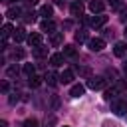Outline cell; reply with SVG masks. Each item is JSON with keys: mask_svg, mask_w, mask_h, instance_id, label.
I'll return each mask as SVG.
<instances>
[{"mask_svg": "<svg viewBox=\"0 0 127 127\" xmlns=\"http://www.w3.org/2000/svg\"><path fill=\"white\" fill-rule=\"evenodd\" d=\"M111 111L115 115H127V101L125 99H115L111 101Z\"/></svg>", "mask_w": 127, "mask_h": 127, "instance_id": "1", "label": "cell"}, {"mask_svg": "<svg viewBox=\"0 0 127 127\" xmlns=\"http://www.w3.org/2000/svg\"><path fill=\"white\" fill-rule=\"evenodd\" d=\"M87 87H89V89H103V87H105V77H103V75H93V77H89Z\"/></svg>", "mask_w": 127, "mask_h": 127, "instance_id": "2", "label": "cell"}, {"mask_svg": "<svg viewBox=\"0 0 127 127\" xmlns=\"http://www.w3.org/2000/svg\"><path fill=\"white\" fill-rule=\"evenodd\" d=\"M105 48V40L103 38H93V40H89V50L91 52H101Z\"/></svg>", "mask_w": 127, "mask_h": 127, "instance_id": "3", "label": "cell"}, {"mask_svg": "<svg viewBox=\"0 0 127 127\" xmlns=\"http://www.w3.org/2000/svg\"><path fill=\"white\" fill-rule=\"evenodd\" d=\"M28 44H30L32 48H38V46H42V34H40V32H34V34H30V36H28Z\"/></svg>", "mask_w": 127, "mask_h": 127, "instance_id": "4", "label": "cell"}, {"mask_svg": "<svg viewBox=\"0 0 127 127\" xmlns=\"http://www.w3.org/2000/svg\"><path fill=\"white\" fill-rule=\"evenodd\" d=\"M113 54H115L117 58H123V56L127 54V44H125V42H117V44L113 46Z\"/></svg>", "mask_w": 127, "mask_h": 127, "instance_id": "5", "label": "cell"}, {"mask_svg": "<svg viewBox=\"0 0 127 127\" xmlns=\"http://www.w3.org/2000/svg\"><path fill=\"white\" fill-rule=\"evenodd\" d=\"M40 30H42V32H48V34H54V30H56L54 20H44V22L40 24Z\"/></svg>", "mask_w": 127, "mask_h": 127, "instance_id": "6", "label": "cell"}, {"mask_svg": "<svg viewBox=\"0 0 127 127\" xmlns=\"http://www.w3.org/2000/svg\"><path fill=\"white\" fill-rule=\"evenodd\" d=\"M103 8H105V4H103L101 0H91V2H89V10H91L93 14H95V12H97V14L103 12Z\"/></svg>", "mask_w": 127, "mask_h": 127, "instance_id": "7", "label": "cell"}, {"mask_svg": "<svg viewBox=\"0 0 127 127\" xmlns=\"http://www.w3.org/2000/svg\"><path fill=\"white\" fill-rule=\"evenodd\" d=\"M71 79H73V71L71 69H64L60 73V83H71Z\"/></svg>", "mask_w": 127, "mask_h": 127, "instance_id": "8", "label": "cell"}, {"mask_svg": "<svg viewBox=\"0 0 127 127\" xmlns=\"http://www.w3.org/2000/svg\"><path fill=\"white\" fill-rule=\"evenodd\" d=\"M44 79H46V83H48V85H56V83L60 81V75H58L56 71H48V73L44 75Z\"/></svg>", "mask_w": 127, "mask_h": 127, "instance_id": "9", "label": "cell"}, {"mask_svg": "<svg viewBox=\"0 0 127 127\" xmlns=\"http://www.w3.org/2000/svg\"><path fill=\"white\" fill-rule=\"evenodd\" d=\"M69 12H71V16H81L83 14V4L81 2H73L69 6Z\"/></svg>", "mask_w": 127, "mask_h": 127, "instance_id": "10", "label": "cell"}, {"mask_svg": "<svg viewBox=\"0 0 127 127\" xmlns=\"http://www.w3.org/2000/svg\"><path fill=\"white\" fill-rule=\"evenodd\" d=\"M105 24H107V16H95V18H91V26L93 28H101Z\"/></svg>", "mask_w": 127, "mask_h": 127, "instance_id": "11", "label": "cell"}, {"mask_svg": "<svg viewBox=\"0 0 127 127\" xmlns=\"http://www.w3.org/2000/svg\"><path fill=\"white\" fill-rule=\"evenodd\" d=\"M14 40H16V42H24V40H28L26 30H24V28H16V30H14Z\"/></svg>", "mask_w": 127, "mask_h": 127, "instance_id": "12", "label": "cell"}, {"mask_svg": "<svg viewBox=\"0 0 127 127\" xmlns=\"http://www.w3.org/2000/svg\"><path fill=\"white\" fill-rule=\"evenodd\" d=\"M50 64H52L54 67H60V65L64 64V54H54V56L50 58Z\"/></svg>", "mask_w": 127, "mask_h": 127, "instance_id": "13", "label": "cell"}, {"mask_svg": "<svg viewBox=\"0 0 127 127\" xmlns=\"http://www.w3.org/2000/svg\"><path fill=\"white\" fill-rule=\"evenodd\" d=\"M83 91H85V87H83L81 83H77V85H73V87L69 89V95H71V97H79V95H83Z\"/></svg>", "mask_w": 127, "mask_h": 127, "instance_id": "14", "label": "cell"}, {"mask_svg": "<svg viewBox=\"0 0 127 127\" xmlns=\"http://www.w3.org/2000/svg\"><path fill=\"white\" fill-rule=\"evenodd\" d=\"M52 12H54V8H52V6H48V4L40 8V14H42L46 20H50V18H52Z\"/></svg>", "mask_w": 127, "mask_h": 127, "instance_id": "15", "label": "cell"}, {"mask_svg": "<svg viewBox=\"0 0 127 127\" xmlns=\"http://www.w3.org/2000/svg\"><path fill=\"white\" fill-rule=\"evenodd\" d=\"M20 14H22V12H20V8H18V6H14V8H10V10L6 12V16H8L10 20H16V18H20Z\"/></svg>", "mask_w": 127, "mask_h": 127, "instance_id": "16", "label": "cell"}, {"mask_svg": "<svg viewBox=\"0 0 127 127\" xmlns=\"http://www.w3.org/2000/svg\"><path fill=\"white\" fill-rule=\"evenodd\" d=\"M34 56H36V58H46V56H48V48H46V46L34 48Z\"/></svg>", "mask_w": 127, "mask_h": 127, "instance_id": "17", "label": "cell"}, {"mask_svg": "<svg viewBox=\"0 0 127 127\" xmlns=\"http://www.w3.org/2000/svg\"><path fill=\"white\" fill-rule=\"evenodd\" d=\"M115 95H117V89H115V87L105 89V93H103V97H105V99H109V101H115V99H117Z\"/></svg>", "mask_w": 127, "mask_h": 127, "instance_id": "18", "label": "cell"}, {"mask_svg": "<svg viewBox=\"0 0 127 127\" xmlns=\"http://www.w3.org/2000/svg\"><path fill=\"white\" fill-rule=\"evenodd\" d=\"M12 32H14V28H12L10 24H4V26H2V40H6Z\"/></svg>", "mask_w": 127, "mask_h": 127, "instance_id": "19", "label": "cell"}, {"mask_svg": "<svg viewBox=\"0 0 127 127\" xmlns=\"http://www.w3.org/2000/svg\"><path fill=\"white\" fill-rule=\"evenodd\" d=\"M64 56H67V58H73L75 56V46H64Z\"/></svg>", "mask_w": 127, "mask_h": 127, "instance_id": "20", "label": "cell"}, {"mask_svg": "<svg viewBox=\"0 0 127 127\" xmlns=\"http://www.w3.org/2000/svg\"><path fill=\"white\" fill-rule=\"evenodd\" d=\"M24 73H26L28 77L36 75V67H34V64H26V65H24Z\"/></svg>", "mask_w": 127, "mask_h": 127, "instance_id": "21", "label": "cell"}, {"mask_svg": "<svg viewBox=\"0 0 127 127\" xmlns=\"http://www.w3.org/2000/svg\"><path fill=\"white\" fill-rule=\"evenodd\" d=\"M107 2H109V6H111L113 10H119V12L123 10V2H121V0H107Z\"/></svg>", "mask_w": 127, "mask_h": 127, "instance_id": "22", "label": "cell"}, {"mask_svg": "<svg viewBox=\"0 0 127 127\" xmlns=\"http://www.w3.org/2000/svg\"><path fill=\"white\" fill-rule=\"evenodd\" d=\"M85 40H87V32H85V30H79V32L75 34V42L81 44V42H85Z\"/></svg>", "mask_w": 127, "mask_h": 127, "instance_id": "23", "label": "cell"}, {"mask_svg": "<svg viewBox=\"0 0 127 127\" xmlns=\"http://www.w3.org/2000/svg\"><path fill=\"white\" fill-rule=\"evenodd\" d=\"M28 83H30V87H38V85L42 83V77H40V75H32Z\"/></svg>", "mask_w": 127, "mask_h": 127, "instance_id": "24", "label": "cell"}, {"mask_svg": "<svg viewBox=\"0 0 127 127\" xmlns=\"http://www.w3.org/2000/svg\"><path fill=\"white\" fill-rule=\"evenodd\" d=\"M22 20H24L26 24H30V22H34V20H36V14H34V12H28V14H24V18H22Z\"/></svg>", "mask_w": 127, "mask_h": 127, "instance_id": "25", "label": "cell"}, {"mask_svg": "<svg viewBox=\"0 0 127 127\" xmlns=\"http://www.w3.org/2000/svg\"><path fill=\"white\" fill-rule=\"evenodd\" d=\"M60 42H62V34H60V32H56V34L52 36V46H58Z\"/></svg>", "mask_w": 127, "mask_h": 127, "instance_id": "26", "label": "cell"}, {"mask_svg": "<svg viewBox=\"0 0 127 127\" xmlns=\"http://www.w3.org/2000/svg\"><path fill=\"white\" fill-rule=\"evenodd\" d=\"M6 73H8V77L16 75V73H18V65H12V67H8V71H6Z\"/></svg>", "mask_w": 127, "mask_h": 127, "instance_id": "27", "label": "cell"}, {"mask_svg": "<svg viewBox=\"0 0 127 127\" xmlns=\"http://www.w3.org/2000/svg\"><path fill=\"white\" fill-rule=\"evenodd\" d=\"M24 127H38V121L36 119H28V121H24Z\"/></svg>", "mask_w": 127, "mask_h": 127, "instance_id": "28", "label": "cell"}, {"mask_svg": "<svg viewBox=\"0 0 127 127\" xmlns=\"http://www.w3.org/2000/svg\"><path fill=\"white\" fill-rule=\"evenodd\" d=\"M14 58H18V60L24 58V50H16V52H14Z\"/></svg>", "mask_w": 127, "mask_h": 127, "instance_id": "29", "label": "cell"}, {"mask_svg": "<svg viewBox=\"0 0 127 127\" xmlns=\"http://www.w3.org/2000/svg\"><path fill=\"white\" fill-rule=\"evenodd\" d=\"M103 127H119L117 123H111V121H103Z\"/></svg>", "mask_w": 127, "mask_h": 127, "instance_id": "30", "label": "cell"}, {"mask_svg": "<svg viewBox=\"0 0 127 127\" xmlns=\"http://www.w3.org/2000/svg\"><path fill=\"white\" fill-rule=\"evenodd\" d=\"M8 87H10V85H8V81H2V85H0V89H2V91H8Z\"/></svg>", "mask_w": 127, "mask_h": 127, "instance_id": "31", "label": "cell"}, {"mask_svg": "<svg viewBox=\"0 0 127 127\" xmlns=\"http://www.w3.org/2000/svg\"><path fill=\"white\" fill-rule=\"evenodd\" d=\"M16 101H18V95H16V93H14V95H10V103H16Z\"/></svg>", "mask_w": 127, "mask_h": 127, "instance_id": "32", "label": "cell"}, {"mask_svg": "<svg viewBox=\"0 0 127 127\" xmlns=\"http://www.w3.org/2000/svg\"><path fill=\"white\" fill-rule=\"evenodd\" d=\"M26 4L28 6H34V4H38V0H26Z\"/></svg>", "mask_w": 127, "mask_h": 127, "instance_id": "33", "label": "cell"}, {"mask_svg": "<svg viewBox=\"0 0 127 127\" xmlns=\"http://www.w3.org/2000/svg\"><path fill=\"white\" fill-rule=\"evenodd\" d=\"M12 2H20V0H12Z\"/></svg>", "mask_w": 127, "mask_h": 127, "instance_id": "34", "label": "cell"}, {"mask_svg": "<svg viewBox=\"0 0 127 127\" xmlns=\"http://www.w3.org/2000/svg\"><path fill=\"white\" fill-rule=\"evenodd\" d=\"M125 73H127V65H125Z\"/></svg>", "mask_w": 127, "mask_h": 127, "instance_id": "35", "label": "cell"}, {"mask_svg": "<svg viewBox=\"0 0 127 127\" xmlns=\"http://www.w3.org/2000/svg\"><path fill=\"white\" fill-rule=\"evenodd\" d=\"M58 2H64V0H58Z\"/></svg>", "mask_w": 127, "mask_h": 127, "instance_id": "36", "label": "cell"}, {"mask_svg": "<svg viewBox=\"0 0 127 127\" xmlns=\"http://www.w3.org/2000/svg\"><path fill=\"white\" fill-rule=\"evenodd\" d=\"M64 127H65V125H64Z\"/></svg>", "mask_w": 127, "mask_h": 127, "instance_id": "37", "label": "cell"}]
</instances>
